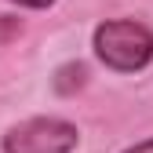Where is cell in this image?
<instances>
[{
	"mask_svg": "<svg viewBox=\"0 0 153 153\" xmlns=\"http://www.w3.org/2000/svg\"><path fill=\"white\" fill-rule=\"evenodd\" d=\"M91 48L99 62L113 73H139L153 62V33L135 18H109L95 26Z\"/></svg>",
	"mask_w": 153,
	"mask_h": 153,
	"instance_id": "6da1fadb",
	"label": "cell"
},
{
	"mask_svg": "<svg viewBox=\"0 0 153 153\" xmlns=\"http://www.w3.org/2000/svg\"><path fill=\"white\" fill-rule=\"evenodd\" d=\"M76 142H80L76 124L62 117H29L4 131L0 149L4 153H73Z\"/></svg>",
	"mask_w": 153,
	"mask_h": 153,
	"instance_id": "7a4b0ae2",
	"label": "cell"
},
{
	"mask_svg": "<svg viewBox=\"0 0 153 153\" xmlns=\"http://www.w3.org/2000/svg\"><path fill=\"white\" fill-rule=\"evenodd\" d=\"M11 4H18V7H33V11H44V7L55 4V0H11Z\"/></svg>",
	"mask_w": 153,
	"mask_h": 153,
	"instance_id": "5b68a950",
	"label": "cell"
},
{
	"mask_svg": "<svg viewBox=\"0 0 153 153\" xmlns=\"http://www.w3.org/2000/svg\"><path fill=\"white\" fill-rule=\"evenodd\" d=\"M15 33H22V22H18V18L0 15V40H7V36H15Z\"/></svg>",
	"mask_w": 153,
	"mask_h": 153,
	"instance_id": "277c9868",
	"label": "cell"
},
{
	"mask_svg": "<svg viewBox=\"0 0 153 153\" xmlns=\"http://www.w3.org/2000/svg\"><path fill=\"white\" fill-rule=\"evenodd\" d=\"M84 80H88L84 62H66V66H59V69H55L51 88L59 91V95H73V91H80V88H84Z\"/></svg>",
	"mask_w": 153,
	"mask_h": 153,
	"instance_id": "3957f363",
	"label": "cell"
},
{
	"mask_svg": "<svg viewBox=\"0 0 153 153\" xmlns=\"http://www.w3.org/2000/svg\"><path fill=\"white\" fill-rule=\"evenodd\" d=\"M124 153H153V139H146V142H139V146H131V149H124Z\"/></svg>",
	"mask_w": 153,
	"mask_h": 153,
	"instance_id": "8992f818",
	"label": "cell"
}]
</instances>
